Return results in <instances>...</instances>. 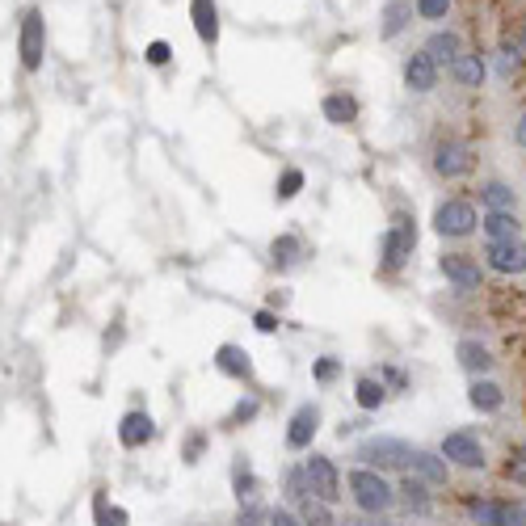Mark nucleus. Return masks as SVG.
<instances>
[{
    "mask_svg": "<svg viewBox=\"0 0 526 526\" xmlns=\"http://www.w3.org/2000/svg\"><path fill=\"white\" fill-rule=\"evenodd\" d=\"M232 484H236V497H240V505L257 501V480H253V468H249V459H245V455H236V468H232Z\"/></svg>",
    "mask_w": 526,
    "mask_h": 526,
    "instance_id": "nucleus-29",
    "label": "nucleus"
},
{
    "mask_svg": "<svg viewBox=\"0 0 526 526\" xmlns=\"http://www.w3.org/2000/svg\"><path fill=\"white\" fill-rule=\"evenodd\" d=\"M514 144H518V148H526V114L514 123Z\"/></svg>",
    "mask_w": 526,
    "mask_h": 526,
    "instance_id": "nucleus-43",
    "label": "nucleus"
},
{
    "mask_svg": "<svg viewBox=\"0 0 526 526\" xmlns=\"http://www.w3.org/2000/svg\"><path fill=\"white\" fill-rule=\"evenodd\" d=\"M337 371H341V362H337V358H320V362H316V383H333Z\"/></svg>",
    "mask_w": 526,
    "mask_h": 526,
    "instance_id": "nucleus-36",
    "label": "nucleus"
},
{
    "mask_svg": "<svg viewBox=\"0 0 526 526\" xmlns=\"http://www.w3.org/2000/svg\"><path fill=\"white\" fill-rule=\"evenodd\" d=\"M253 320H257V329H261V333H274V329H278V316H274V312H257Z\"/></svg>",
    "mask_w": 526,
    "mask_h": 526,
    "instance_id": "nucleus-42",
    "label": "nucleus"
},
{
    "mask_svg": "<svg viewBox=\"0 0 526 526\" xmlns=\"http://www.w3.org/2000/svg\"><path fill=\"white\" fill-rule=\"evenodd\" d=\"M451 76L459 80L463 89H480L484 85V59L480 55H459L451 64Z\"/></svg>",
    "mask_w": 526,
    "mask_h": 526,
    "instance_id": "nucleus-24",
    "label": "nucleus"
},
{
    "mask_svg": "<svg viewBox=\"0 0 526 526\" xmlns=\"http://www.w3.org/2000/svg\"><path fill=\"white\" fill-rule=\"evenodd\" d=\"M295 514L303 518V526H337L333 505H329V501H320V497H303V501L295 505Z\"/></svg>",
    "mask_w": 526,
    "mask_h": 526,
    "instance_id": "nucleus-22",
    "label": "nucleus"
},
{
    "mask_svg": "<svg viewBox=\"0 0 526 526\" xmlns=\"http://www.w3.org/2000/svg\"><path fill=\"white\" fill-rule=\"evenodd\" d=\"M468 400H472L476 413H497L505 404V392H501V383H493V379H472Z\"/></svg>",
    "mask_w": 526,
    "mask_h": 526,
    "instance_id": "nucleus-18",
    "label": "nucleus"
},
{
    "mask_svg": "<svg viewBox=\"0 0 526 526\" xmlns=\"http://www.w3.org/2000/svg\"><path fill=\"white\" fill-rule=\"evenodd\" d=\"M522 47H526V22H522Z\"/></svg>",
    "mask_w": 526,
    "mask_h": 526,
    "instance_id": "nucleus-46",
    "label": "nucleus"
},
{
    "mask_svg": "<svg viewBox=\"0 0 526 526\" xmlns=\"http://www.w3.org/2000/svg\"><path fill=\"white\" fill-rule=\"evenodd\" d=\"M396 493H400V501L404 505H409V510L413 514H430V484L426 480H421V476H404L400 484H396Z\"/></svg>",
    "mask_w": 526,
    "mask_h": 526,
    "instance_id": "nucleus-19",
    "label": "nucleus"
},
{
    "mask_svg": "<svg viewBox=\"0 0 526 526\" xmlns=\"http://www.w3.org/2000/svg\"><path fill=\"white\" fill-rule=\"evenodd\" d=\"M282 493H287V501H291V505H299L303 497H312L308 472H303V468H287V472H282Z\"/></svg>",
    "mask_w": 526,
    "mask_h": 526,
    "instance_id": "nucleus-30",
    "label": "nucleus"
},
{
    "mask_svg": "<svg viewBox=\"0 0 526 526\" xmlns=\"http://www.w3.org/2000/svg\"><path fill=\"white\" fill-rule=\"evenodd\" d=\"M202 447H207V434H202V430H194V434L186 438V463H198Z\"/></svg>",
    "mask_w": 526,
    "mask_h": 526,
    "instance_id": "nucleus-37",
    "label": "nucleus"
},
{
    "mask_svg": "<svg viewBox=\"0 0 526 526\" xmlns=\"http://www.w3.org/2000/svg\"><path fill=\"white\" fill-rule=\"evenodd\" d=\"M346 489H350V497H354V505L362 514H388L392 505L400 501L396 484L383 472H375V468H362V463L346 476Z\"/></svg>",
    "mask_w": 526,
    "mask_h": 526,
    "instance_id": "nucleus-1",
    "label": "nucleus"
},
{
    "mask_svg": "<svg viewBox=\"0 0 526 526\" xmlns=\"http://www.w3.org/2000/svg\"><path fill=\"white\" fill-rule=\"evenodd\" d=\"M426 55L434 59V64H455V59H459L463 51H459V38H455L451 30H438V34L430 38V43H426Z\"/></svg>",
    "mask_w": 526,
    "mask_h": 526,
    "instance_id": "nucleus-25",
    "label": "nucleus"
},
{
    "mask_svg": "<svg viewBox=\"0 0 526 526\" xmlns=\"http://www.w3.org/2000/svg\"><path fill=\"white\" fill-rule=\"evenodd\" d=\"M325 118H329V123H337V127L354 123V118H358V101L346 97V93H329L325 97Z\"/></svg>",
    "mask_w": 526,
    "mask_h": 526,
    "instance_id": "nucleus-27",
    "label": "nucleus"
},
{
    "mask_svg": "<svg viewBox=\"0 0 526 526\" xmlns=\"http://www.w3.org/2000/svg\"><path fill=\"white\" fill-rule=\"evenodd\" d=\"M472 169H476V156H472L468 144H459V139H447V144L434 148V173L438 177L459 181V177H468Z\"/></svg>",
    "mask_w": 526,
    "mask_h": 526,
    "instance_id": "nucleus-8",
    "label": "nucleus"
},
{
    "mask_svg": "<svg viewBox=\"0 0 526 526\" xmlns=\"http://www.w3.org/2000/svg\"><path fill=\"white\" fill-rule=\"evenodd\" d=\"M354 459H362V468H375V472H404V468H413V459H417V447H409L404 438H388V434H379V438H367L358 447V455Z\"/></svg>",
    "mask_w": 526,
    "mask_h": 526,
    "instance_id": "nucleus-2",
    "label": "nucleus"
},
{
    "mask_svg": "<svg viewBox=\"0 0 526 526\" xmlns=\"http://www.w3.org/2000/svg\"><path fill=\"white\" fill-rule=\"evenodd\" d=\"M480 202L489 211H514L518 207V194L505 186V181H484V186H480Z\"/></svg>",
    "mask_w": 526,
    "mask_h": 526,
    "instance_id": "nucleus-23",
    "label": "nucleus"
},
{
    "mask_svg": "<svg viewBox=\"0 0 526 526\" xmlns=\"http://www.w3.org/2000/svg\"><path fill=\"white\" fill-rule=\"evenodd\" d=\"M505 476H510V480L518 484V489H526V455H522V459H514L510 468H505Z\"/></svg>",
    "mask_w": 526,
    "mask_h": 526,
    "instance_id": "nucleus-41",
    "label": "nucleus"
},
{
    "mask_svg": "<svg viewBox=\"0 0 526 526\" xmlns=\"http://www.w3.org/2000/svg\"><path fill=\"white\" fill-rule=\"evenodd\" d=\"M409 17H413L409 0H388V5H383V38H396L404 26H409Z\"/></svg>",
    "mask_w": 526,
    "mask_h": 526,
    "instance_id": "nucleus-28",
    "label": "nucleus"
},
{
    "mask_svg": "<svg viewBox=\"0 0 526 526\" xmlns=\"http://www.w3.org/2000/svg\"><path fill=\"white\" fill-rule=\"evenodd\" d=\"M480 219L484 215H476V207L468 198H447V202H438L434 207V232L447 236V240H463V236L476 232Z\"/></svg>",
    "mask_w": 526,
    "mask_h": 526,
    "instance_id": "nucleus-3",
    "label": "nucleus"
},
{
    "mask_svg": "<svg viewBox=\"0 0 526 526\" xmlns=\"http://www.w3.org/2000/svg\"><path fill=\"white\" fill-rule=\"evenodd\" d=\"M417 13L426 17V22H442V17L451 13V0H417Z\"/></svg>",
    "mask_w": 526,
    "mask_h": 526,
    "instance_id": "nucleus-35",
    "label": "nucleus"
},
{
    "mask_svg": "<svg viewBox=\"0 0 526 526\" xmlns=\"http://www.w3.org/2000/svg\"><path fill=\"white\" fill-rule=\"evenodd\" d=\"M480 228H484V236L489 240H518V215L514 211H484V219H480Z\"/></svg>",
    "mask_w": 526,
    "mask_h": 526,
    "instance_id": "nucleus-20",
    "label": "nucleus"
},
{
    "mask_svg": "<svg viewBox=\"0 0 526 526\" xmlns=\"http://www.w3.org/2000/svg\"><path fill=\"white\" fill-rule=\"evenodd\" d=\"M169 55H173V47H169V43H160V38H156V43L148 47V64H152V68H160V64H169Z\"/></svg>",
    "mask_w": 526,
    "mask_h": 526,
    "instance_id": "nucleus-38",
    "label": "nucleus"
},
{
    "mask_svg": "<svg viewBox=\"0 0 526 526\" xmlns=\"http://www.w3.org/2000/svg\"><path fill=\"white\" fill-rule=\"evenodd\" d=\"M303 253V240L299 236H278L274 245H270V257H274V266H295V257Z\"/></svg>",
    "mask_w": 526,
    "mask_h": 526,
    "instance_id": "nucleus-31",
    "label": "nucleus"
},
{
    "mask_svg": "<svg viewBox=\"0 0 526 526\" xmlns=\"http://www.w3.org/2000/svg\"><path fill=\"white\" fill-rule=\"evenodd\" d=\"M190 17H194V30L207 47H215L219 38V13H215V0H190Z\"/></svg>",
    "mask_w": 526,
    "mask_h": 526,
    "instance_id": "nucleus-17",
    "label": "nucleus"
},
{
    "mask_svg": "<svg viewBox=\"0 0 526 526\" xmlns=\"http://www.w3.org/2000/svg\"><path fill=\"white\" fill-rule=\"evenodd\" d=\"M455 358H459V367L468 371V375H476V379L493 371V354L484 350L480 341H472V337H463V341H459V346H455Z\"/></svg>",
    "mask_w": 526,
    "mask_h": 526,
    "instance_id": "nucleus-16",
    "label": "nucleus"
},
{
    "mask_svg": "<svg viewBox=\"0 0 526 526\" xmlns=\"http://www.w3.org/2000/svg\"><path fill=\"white\" fill-rule=\"evenodd\" d=\"M156 438V426H152V417L148 413H139L131 409L123 421H118V442H123L127 451H139V447H148V442Z\"/></svg>",
    "mask_w": 526,
    "mask_h": 526,
    "instance_id": "nucleus-13",
    "label": "nucleus"
},
{
    "mask_svg": "<svg viewBox=\"0 0 526 526\" xmlns=\"http://www.w3.org/2000/svg\"><path fill=\"white\" fill-rule=\"evenodd\" d=\"M383 379H388V383H396V388H404V375H400L396 367H388V371H383Z\"/></svg>",
    "mask_w": 526,
    "mask_h": 526,
    "instance_id": "nucleus-44",
    "label": "nucleus"
},
{
    "mask_svg": "<svg viewBox=\"0 0 526 526\" xmlns=\"http://www.w3.org/2000/svg\"><path fill=\"white\" fill-rule=\"evenodd\" d=\"M404 85H409L413 93H430L438 85V64L426 51H417V55L404 59Z\"/></svg>",
    "mask_w": 526,
    "mask_h": 526,
    "instance_id": "nucleus-14",
    "label": "nucleus"
},
{
    "mask_svg": "<svg viewBox=\"0 0 526 526\" xmlns=\"http://www.w3.org/2000/svg\"><path fill=\"white\" fill-rule=\"evenodd\" d=\"M299 190H303V173H299V169H287V173L278 177V198H282V202L295 198Z\"/></svg>",
    "mask_w": 526,
    "mask_h": 526,
    "instance_id": "nucleus-34",
    "label": "nucleus"
},
{
    "mask_svg": "<svg viewBox=\"0 0 526 526\" xmlns=\"http://www.w3.org/2000/svg\"><path fill=\"white\" fill-rule=\"evenodd\" d=\"M257 409H261V400H257V396H245V400H240L236 409H232L228 426H245V421H253V417H257Z\"/></svg>",
    "mask_w": 526,
    "mask_h": 526,
    "instance_id": "nucleus-33",
    "label": "nucleus"
},
{
    "mask_svg": "<svg viewBox=\"0 0 526 526\" xmlns=\"http://www.w3.org/2000/svg\"><path fill=\"white\" fill-rule=\"evenodd\" d=\"M270 526H303L295 510H270Z\"/></svg>",
    "mask_w": 526,
    "mask_h": 526,
    "instance_id": "nucleus-39",
    "label": "nucleus"
},
{
    "mask_svg": "<svg viewBox=\"0 0 526 526\" xmlns=\"http://www.w3.org/2000/svg\"><path fill=\"white\" fill-rule=\"evenodd\" d=\"M442 459L451 463V468H468V472H476V468H484V447H480V438L476 434H468V430H455V434H447L442 438Z\"/></svg>",
    "mask_w": 526,
    "mask_h": 526,
    "instance_id": "nucleus-7",
    "label": "nucleus"
},
{
    "mask_svg": "<svg viewBox=\"0 0 526 526\" xmlns=\"http://www.w3.org/2000/svg\"><path fill=\"white\" fill-rule=\"evenodd\" d=\"M110 526H127V510H110Z\"/></svg>",
    "mask_w": 526,
    "mask_h": 526,
    "instance_id": "nucleus-45",
    "label": "nucleus"
},
{
    "mask_svg": "<svg viewBox=\"0 0 526 526\" xmlns=\"http://www.w3.org/2000/svg\"><path fill=\"white\" fill-rule=\"evenodd\" d=\"M316 430H320V409L316 404H299L287 426V451H312Z\"/></svg>",
    "mask_w": 526,
    "mask_h": 526,
    "instance_id": "nucleus-11",
    "label": "nucleus"
},
{
    "mask_svg": "<svg viewBox=\"0 0 526 526\" xmlns=\"http://www.w3.org/2000/svg\"><path fill=\"white\" fill-rule=\"evenodd\" d=\"M413 476H421L430 489H447V484H451V463L442 459V451H417Z\"/></svg>",
    "mask_w": 526,
    "mask_h": 526,
    "instance_id": "nucleus-15",
    "label": "nucleus"
},
{
    "mask_svg": "<svg viewBox=\"0 0 526 526\" xmlns=\"http://www.w3.org/2000/svg\"><path fill=\"white\" fill-rule=\"evenodd\" d=\"M442 274H447L459 291H476L480 287V261L472 253H442Z\"/></svg>",
    "mask_w": 526,
    "mask_h": 526,
    "instance_id": "nucleus-12",
    "label": "nucleus"
},
{
    "mask_svg": "<svg viewBox=\"0 0 526 526\" xmlns=\"http://www.w3.org/2000/svg\"><path fill=\"white\" fill-rule=\"evenodd\" d=\"M472 522L476 526H526V505L484 497V501H472Z\"/></svg>",
    "mask_w": 526,
    "mask_h": 526,
    "instance_id": "nucleus-6",
    "label": "nucleus"
},
{
    "mask_svg": "<svg viewBox=\"0 0 526 526\" xmlns=\"http://www.w3.org/2000/svg\"><path fill=\"white\" fill-rule=\"evenodd\" d=\"M303 472H308V484H312V497H320V501H329V505H337L341 497V489H346V484H341V472H337V463L329 459V455H308L303 459Z\"/></svg>",
    "mask_w": 526,
    "mask_h": 526,
    "instance_id": "nucleus-4",
    "label": "nucleus"
},
{
    "mask_svg": "<svg viewBox=\"0 0 526 526\" xmlns=\"http://www.w3.org/2000/svg\"><path fill=\"white\" fill-rule=\"evenodd\" d=\"M497 72H501L505 80H510V76H518V55H514V51H505V55L497 59Z\"/></svg>",
    "mask_w": 526,
    "mask_h": 526,
    "instance_id": "nucleus-40",
    "label": "nucleus"
},
{
    "mask_svg": "<svg viewBox=\"0 0 526 526\" xmlns=\"http://www.w3.org/2000/svg\"><path fill=\"white\" fill-rule=\"evenodd\" d=\"M413 249H417V228H413V219L409 215H400L396 224L388 228V236H383V270H400L404 261L413 257Z\"/></svg>",
    "mask_w": 526,
    "mask_h": 526,
    "instance_id": "nucleus-5",
    "label": "nucleus"
},
{
    "mask_svg": "<svg viewBox=\"0 0 526 526\" xmlns=\"http://www.w3.org/2000/svg\"><path fill=\"white\" fill-rule=\"evenodd\" d=\"M215 367L224 375H232V379H249L253 375V362H249V354L240 346H219L215 350Z\"/></svg>",
    "mask_w": 526,
    "mask_h": 526,
    "instance_id": "nucleus-21",
    "label": "nucleus"
},
{
    "mask_svg": "<svg viewBox=\"0 0 526 526\" xmlns=\"http://www.w3.org/2000/svg\"><path fill=\"white\" fill-rule=\"evenodd\" d=\"M43 51H47V26H43V13L30 9L22 17V64L30 72L43 68Z\"/></svg>",
    "mask_w": 526,
    "mask_h": 526,
    "instance_id": "nucleus-10",
    "label": "nucleus"
},
{
    "mask_svg": "<svg viewBox=\"0 0 526 526\" xmlns=\"http://www.w3.org/2000/svg\"><path fill=\"white\" fill-rule=\"evenodd\" d=\"M236 526H270V510H261L257 501L240 505V514H236Z\"/></svg>",
    "mask_w": 526,
    "mask_h": 526,
    "instance_id": "nucleus-32",
    "label": "nucleus"
},
{
    "mask_svg": "<svg viewBox=\"0 0 526 526\" xmlns=\"http://www.w3.org/2000/svg\"><path fill=\"white\" fill-rule=\"evenodd\" d=\"M354 400L362 413H375V409H383V400H388V388H383V379H358Z\"/></svg>",
    "mask_w": 526,
    "mask_h": 526,
    "instance_id": "nucleus-26",
    "label": "nucleus"
},
{
    "mask_svg": "<svg viewBox=\"0 0 526 526\" xmlns=\"http://www.w3.org/2000/svg\"><path fill=\"white\" fill-rule=\"evenodd\" d=\"M484 261L497 274H526V240H489L484 245Z\"/></svg>",
    "mask_w": 526,
    "mask_h": 526,
    "instance_id": "nucleus-9",
    "label": "nucleus"
}]
</instances>
